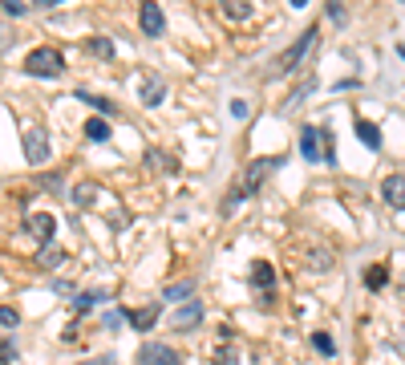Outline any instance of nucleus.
Here are the masks:
<instances>
[{"mask_svg": "<svg viewBox=\"0 0 405 365\" xmlns=\"http://www.w3.org/2000/svg\"><path fill=\"white\" fill-rule=\"evenodd\" d=\"M138 97H142V106H163V97H167V86H163L158 77H146L142 90H138Z\"/></svg>", "mask_w": 405, "mask_h": 365, "instance_id": "obj_13", "label": "nucleus"}, {"mask_svg": "<svg viewBox=\"0 0 405 365\" xmlns=\"http://www.w3.org/2000/svg\"><path fill=\"white\" fill-rule=\"evenodd\" d=\"M316 41H320V29H312V24H308V29H304V33H300V37H296V41H292L280 57H276V65L267 70V77H288L292 70H300V61L312 53Z\"/></svg>", "mask_w": 405, "mask_h": 365, "instance_id": "obj_3", "label": "nucleus"}, {"mask_svg": "<svg viewBox=\"0 0 405 365\" xmlns=\"http://www.w3.org/2000/svg\"><path fill=\"white\" fill-rule=\"evenodd\" d=\"M381 199L389 203V207H397V211H405V175H389L381 183Z\"/></svg>", "mask_w": 405, "mask_h": 365, "instance_id": "obj_10", "label": "nucleus"}, {"mask_svg": "<svg viewBox=\"0 0 405 365\" xmlns=\"http://www.w3.org/2000/svg\"><path fill=\"white\" fill-rule=\"evenodd\" d=\"M138 365H179V353L163 341H146L138 349Z\"/></svg>", "mask_w": 405, "mask_h": 365, "instance_id": "obj_7", "label": "nucleus"}, {"mask_svg": "<svg viewBox=\"0 0 405 365\" xmlns=\"http://www.w3.org/2000/svg\"><path fill=\"white\" fill-rule=\"evenodd\" d=\"M69 199L77 203V207H94V203H97V187H94V183H81V187H73V191H69Z\"/></svg>", "mask_w": 405, "mask_h": 365, "instance_id": "obj_19", "label": "nucleus"}, {"mask_svg": "<svg viewBox=\"0 0 405 365\" xmlns=\"http://www.w3.org/2000/svg\"><path fill=\"white\" fill-rule=\"evenodd\" d=\"M312 90H316V77H308V81H304V86H300L296 94L288 97V110H292V106H300V102H304V94H312Z\"/></svg>", "mask_w": 405, "mask_h": 365, "instance_id": "obj_26", "label": "nucleus"}, {"mask_svg": "<svg viewBox=\"0 0 405 365\" xmlns=\"http://www.w3.org/2000/svg\"><path fill=\"white\" fill-rule=\"evenodd\" d=\"M37 8H57V4H65V0H33Z\"/></svg>", "mask_w": 405, "mask_h": 365, "instance_id": "obj_35", "label": "nucleus"}, {"mask_svg": "<svg viewBox=\"0 0 405 365\" xmlns=\"http://www.w3.org/2000/svg\"><path fill=\"white\" fill-rule=\"evenodd\" d=\"M85 53H94L97 61H114V41L110 37H90L85 41Z\"/></svg>", "mask_w": 405, "mask_h": 365, "instance_id": "obj_17", "label": "nucleus"}, {"mask_svg": "<svg viewBox=\"0 0 405 365\" xmlns=\"http://www.w3.org/2000/svg\"><path fill=\"white\" fill-rule=\"evenodd\" d=\"M21 143H24V159H28L33 167H45L49 154H53V146H49V134H45V130H41V126H24Z\"/></svg>", "mask_w": 405, "mask_h": 365, "instance_id": "obj_5", "label": "nucleus"}, {"mask_svg": "<svg viewBox=\"0 0 405 365\" xmlns=\"http://www.w3.org/2000/svg\"><path fill=\"white\" fill-rule=\"evenodd\" d=\"M138 24H142V33H146V37H163V33H167V17H163V8H158L154 0H142Z\"/></svg>", "mask_w": 405, "mask_h": 365, "instance_id": "obj_8", "label": "nucleus"}, {"mask_svg": "<svg viewBox=\"0 0 405 365\" xmlns=\"http://www.w3.org/2000/svg\"><path fill=\"white\" fill-rule=\"evenodd\" d=\"M77 97H81L85 106H94V110L101 114V118H114V114H118V110H114V102H110V97H101V94H90V90H77Z\"/></svg>", "mask_w": 405, "mask_h": 365, "instance_id": "obj_14", "label": "nucleus"}, {"mask_svg": "<svg viewBox=\"0 0 405 365\" xmlns=\"http://www.w3.org/2000/svg\"><path fill=\"white\" fill-rule=\"evenodd\" d=\"M215 365H239V353L223 345V349H215Z\"/></svg>", "mask_w": 405, "mask_h": 365, "instance_id": "obj_27", "label": "nucleus"}, {"mask_svg": "<svg viewBox=\"0 0 405 365\" xmlns=\"http://www.w3.org/2000/svg\"><path fill=\"white\" fill-rule=\"evenodd\" d=\"M97 300H106V292H101V289H97V292H85V296H73V309H77V313H90Z\"/></svg>", "mask_w": 405, "mask_h": 365, "instance_id": "obj_23", "label": "nucleus"}, {"mask_svg": "<svg viewBox=\"0 0 405 365\" xmlns=\"http://www.w3.org/2000/svg\"><path fill=\"white\" fill-rule=\"evenodd\" d=\"M357 138L369 146V150H381V130H377V126H373L369 118H361V122H357Z\"/></svg>", "mask_w": 405, "mask_h": 365, "instance_id": "obj_15", "label": "nucleus"}, {"mask_svg": "<svg viewBox=\"0 0 405 365\" xmlns=\"http://www.w3.org/2000/svg\"><path fill=\"white\" fill-rule=\"evenodd\" d=\"M397 57H402V61H405V41H402V45H397Z\"/></svg>", "mask_w": 405, "mask_h": 365, "instance_id": "obj_38", "label": "nucleus"}, {"mask_svg": "<svg viewBox=\"0 0 405 365\" xmlns=\"http://www.w3.org/2000/svg\"><path fill=\"white\" fill-rule=\"evenodd\" d=\"M8 45V29H4V24H0V49Z\"/></svg>", "mask_w": 405, "mask_h": 365, "instance_id": "obj_36", "label": "nucleus"}, {"mask_svg": "<svg viewBox=\"0 0 405 365\" xmlns=\"http://www.w3.org/2000/svg\"><path fill=\"white\" fill-rule=\"evenodd\" d=\"M24 73H28V77H61V73H65V61H61L57 49H33V53L24 57Z\"/></svg>", "mask_w": 405, "mask_h": 365, "instance_id": "obj_4", "label": "nucleus"}, {"mask_svg": "<svg viewBox=\"0 0 405 365\" xmlns=\"http://www.w3.org/2000/svg\"><path fill=\"white\" fill-rule=\"evenodd\" d=\"M219 4H223V13L231 21H247L251 17V0H219Z\"/></svg>", "mask_w": 405, "mask_h": 365, "instance_id": "obj_18", "label": "nucleus"}, {"mask_svg": "<svg viewBox=\"0 0 405 365\" xmlns=\"http://www.w3.org/2000/svg\"><path fill=\"white\" fill-rule=\"evenodd\" d=\"M300 154L308 163H336V138L329 126H304L300 130Z\"/></svg>", "mask_w": 405, "mask_h": 365, "instance_id": "obj_2", "label": "nucleus"}, {"mask_svg": "<svg viewBox=\"0 0 405 365\" xmlns=\"http://www.w3.org/2000/svg\"><path fill=\"white\" fill-rule=\"evenodd\" d=\"M231 114L235 118H247V102H231Z\"/></svg>", "mask_w": 405, "mask_h": 365, "instance_id": "obj_34", "label": "nucleus"}, {"mask_svg": "<svg viewBox=\"0 0 405 365\" xmlns=\"http://www.w3.org/2000/svg\"><path fill=\"white\" fill-rule=\"evenodd\" d=\"M203 316H207V309H203L199 300H183V309L174 313L170 325H174V333H195V329L203 325Z\"/></svg>", "mask_w": 405, "mask_h": 365, "instance_id": "obj_6", "label": "nucleus"}, {"mask_svg": "<svg viewBox=\"0 0 405 365\" xmlns=\"http://www.w3.org/2000/svg\"><path fill=\"white\" fill-rule=\"evenodd\" d=\"M0 8H4L8 17H24V13H28V4H24V0H0Z\"/></svg>", "mask_w": 405, "mask_h": 365, "instance_id": "obj_29", "label": "nucleus"}, {"mask_svg": "<svg viewBox=\"0 0 405 365\" xmlns=\"http://www.w3.org/2000/svg\"><path fill=\"white\" fill-rule=\"evenodd\" d=\"M13 357H17V345H13L8 337H0V365H8Z\"/></svg>", "mask_w": 405, "mask_h": 365, "instance_id": "obj_30", "label": "nucleus"}, {"mask_svg": "<svg viewBox=\"0 0 405 365\" xmlns=\"http://www.w3.org/2000/svg\"><path fill=\"white\" fill-rule=\"evenodd\" d=\"M122 321H126V309H114V313H106V316H101V325H106L110 333H114V329H122Z\"/></svg>", "mask_w": 405, "mask_h": 365, "instance_id": "obj_28", "label": "nucleus"}, {"mask_svg": "<svg viewBox=\"0 0 405 365\" xmlns=\"http://www.w3.org/2000/svg\"><path fill=\"white\" fill-rule=\"evenodd\" d=\"M37 260H41V264H45V268H57V264H61V260H65V252H61V248H57V243H45V248H41V256H37Z\"/></svg>", "mask_w": 405, "mask_h": 365, "instance_id": "obj_22", "label": "nucleus"}, {"mask_svg": "<svg viewBox=\"0 0 405 365\" xmlns=\"http://www.w3.org/2000/svg\"><path fill=\"white\" fill-rule=\"evenodd\" d=\"M288 4H292V8H304V4H308V0H288Z\"/></svg>", "mask_w": 405, "mask_h": 365, "instance_id": "obj_37", "label": "nucleus"}, {"mask_svg": "<svg viewBox=\"0 0 405 365\" xmlns=\"http://www.w3.org/2000/svg\"><path fill=\"white\" fill-rule=\"evenodd\" d=\"M126 321L134 325V329H154L158 325V305H146V309H126Z\"/></svg>", "mask_w": 405, "mask_h": 365, "instance_id": "obj_11", "label": "nucleus"}, {"mask_svg": "<svg viewBox=\"0 0 405 365\" xmlns=\"http://www.w3.org/2000/svg\"><path fill=\"white\" fill-rule=\"evenodd\" d=\"M77 365H114V357H110V353H101V357H85V362H77Z\"/></svg>", "mask_w": 405, "mask_h": 365, "instance_id": "obj_31", "label": "nucleus"}, {"mask_svg": "<svg viewBox=\"0 0 405 365\" xmlns=\"http://www.w3.org/2000/svg\"><path fill=\"white\" fill-rule=\"evenodd\" d=\"M41 187H45V191H57V187H61V175H49V179H41Z\"/></svg>", "mask_w": 405, "mask_h": 365, "instance_id": "obj_32", "label": "nucleus"}, {"mask_svg": "<svg viewBox=\"0 0 405 365\" xmlns=\"http://www.w3.org/2000/svg\"><path fill=\"white\" fill-rule=\"evenodd\" d=\"M385 280H389V268L385 264H373V268H365V289H385Z\"/></svg>", "mask_w": 405, "mask_h": 365, "instance_id": "obj_20", "label": "nucleus"}, {"mask_svg": "<svg viewBox=\"0 0 405 365\" xmlns=\"http://www.w3.org/2000/svg\"><path fill=\"white\" fill-rule=\"evenodd\" d=\"M247 280H251L256 289H276V268L267 264V260H256L251 272H247Z\"/></svg>", "mask_w": 405, "mask_h": 365, "instance_id": "obj_12", "label": "nucleus"}, {"mask_svg": "<svg viewBox=\"0 0 405 365\" xmlns=\"http://www.w3.org/2000/svg\"><path fill=\"white\" fill-rule=\"evenodd\" d=\"M81 126H85V138L90 143H110V122L106 118H85Z\"/></svg>", "mask_w": 405, "mask_h": 365, "instance_id": "obj_16", "label": "nucleus"}, {"mask_svg": "<svg viewBox=\"0 0 405 365\" xmlns=\"http://www.w3.org/2000/svg\"><path fill=\"white\" fill-rule=\"evenodd\" d=\"M191 292H195V284H191V280H179V284H170V289H163V300H195Z\"/></svg>", "mask_w": 405, "mask_h": 365, "instance_id": "obj_21", "label": "nucleus"}, {"mask_svg": "<svg viewBox=\"0 0 405 365\" xmlns=\"http://www.w3.org/2000/svg\"><path fill=\"white\" fill-rule=\"evenodd\" d=\"M312 345H316V353H320V357H336V345H333L329 333H312Z\"/></svg>", "mask_w": 405, "mask_h": 365, "instance_id": "obj_24", "label": "nucleus"}, {"mask_svg": "<svg viewBox=\"0 0 405 365\" xmlns=\"http://www.w3.org/2000/svg\"><path fill=\"white\" fill-rule=\"evenodd\" d=\"M280 163L284 159H272V154H263V159H251L247 167H243V175L235 179V191H231V199H227V207H235L239 199H251V195H260V187L272 179V170H280Z\"/></svg>", "mask_w": 405, "mask_h": 365, "instance_id": "obj_1", "label": "nucleus"}, {"mask_svg": "<svg viewBox=\"0 0 405 365\" xmlns=\"http://www.w3.org/2000/svg\"><path fill=\"white\" fill-rule=\"evenodd\" d=\"M0 325H4V329H17V325H21V313L8 309V305H0Z\"/></svg>", "mask_w": 405, "mask_h": 365, "instance_id": "obj_25", "label": "nucleus"}, {"mask_svg": "<svg viewBox=\"0 0 405 365\" xmlns=\"http://www.w3.org/2000/svg\"><path fill=\"white\" fill-rule=\"evenodd\" d=\"M329 17H333V21H345V8H340L336 0H329Z\"/></svg>", "mask_w": 405, "mask_h": 365, "instance_id": "obj_33", "label": "nucleus"}, {"mask_svg": "<svg viewBox=\"0 0 405 365\" xmlns=\"http://www.w3.org/2000/svg\"><path fill=\"white\" fill-rule=\"evenodd\" d=\"M24 232L49 243V240H53V232H57V216H49V211H37V216L24 219Z\"/></svg>", "mask_w": 405, "mask_h": 365, "instance_id": "obj_9", "label": "nucleus"}]
</instances>
